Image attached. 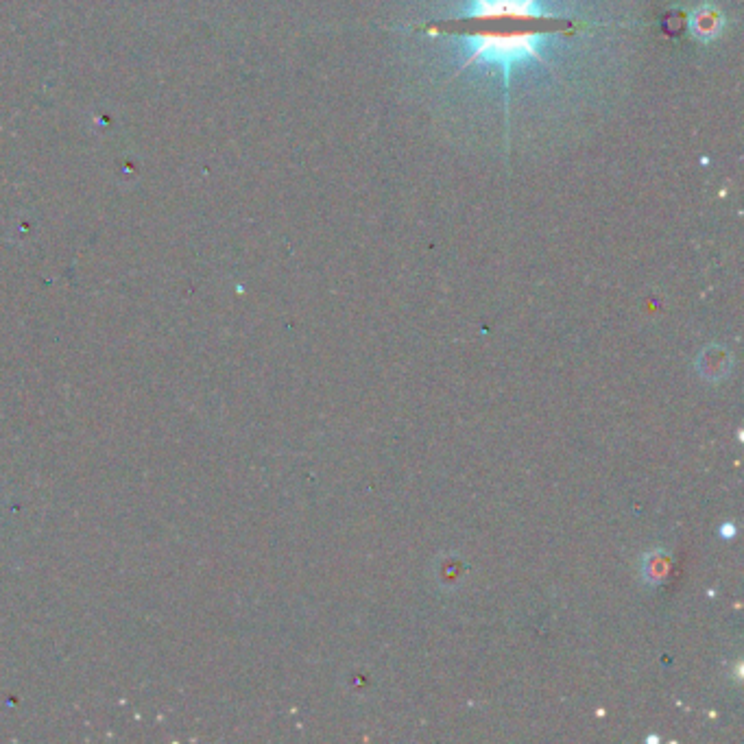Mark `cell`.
Returning a JSON list of instances; mask_svg holds the SVG:
<instances>
[{"instance_id": "1", "label": "cell", "mask_w": 744, "mask_h": 744, "mask_svg": "<svg viewBox=\"0 0 744 744\" xmlns=\"http://www.w3.org/2000/svg\"><path fill=\"white\" fill-rule=\"evenodd\" d=\"M472 46L470 55L463 62V68L474 64H487L502 68L509 75L513 66L524 62L544 64L542 44L550 38L546 31H515V33H472L461 35Z\"/></svg>"}, {"instance_id": "2", "label": "cell", "mask_w": 744, "mask_h": 744, "mask_svg": "<svg viewBox=\"0 0 744 744\" xmlns=\"http://www.w3.org/2000/svg\"><path fill=\"white\" fill-rule=\"evenodd\" d=\"M465 18H552L557 16L542 9L539 0H470V11L459 20Z\"/></svg>"}, {"instance_id": "3", "label": "cell", "mask_w": 744, "mask_h": 744, "mask_svg": "<svg viewBox=\"0 0 744 744\" xmlns=\"http://www.w3.org/2000/svg\"><path fill=\"white\" fill-rule=\"evenodd\" d=\"M690 27L696 33V38L701 40H712L723 29V18L716 9L712 7H701L696 9V14L690 20Z\"/></svg>"}]
</instances>
